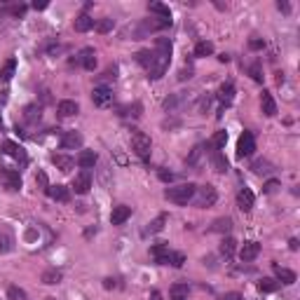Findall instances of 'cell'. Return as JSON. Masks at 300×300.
Instances as JSON below:
<instances>
[{
  "label": "cell",
  "mask_w": 300,
  "mask_h": 300,
  "mask_svg": "<svg viewBox=\"0 0 300 300\" xmlns=\"http://www.w3.org/2000/svg\"><path fill=\"white\" fill-rule=\"evenodd\" d=\"M251 78L256 80V82H263V75H260V68H258V63H256V66H251Z\"/></svg>",
  "instance_id": "cell-45"
},
{
  "label": "cell",
  "mask_w": 300,
  "mask_h": 300,
  "mask_svg": "<svg viewBox=\"0 0 300 300\" xmlns=\"http://www.w3.org/2000/svg\"><path fill=\"white\" fill-rule=\"evenodd\" d=\"M218 99H221V103H232V99H235V87H232V82H225V85H221V89H218Z\"/></svg>",
  "instance_id": "cell-24"
},
{
  "label": "cell",
  "mask_w": 300,
  "mask_h": 300,
  "mask_svg": "<svg viewBox=\"0 0 300 300\" xmlns=\"http://www.w3.org/2000/svg\"><path fill=\"white\" fill-rule=\"evenodd\" d=\"M235 247H237V242H235L232 237H225L223 239V244H221V253L225 258H232L235 256Z\"/></svg>",
  "instance_id": "cell-28"
},
{
  "label": "cell",
  "mask_w": 300,
  "mask_h": 300,
  "mask_svg": "<svg viewBox=\"0 0 300 300\" xmlns=\"http://www.w3.org/2000/svg\"><path fill=\"white\" fill-rule=\"evenodd\" d=\"M225 143H228V134H225V132H216L209 146H211L213 150H223V148H225Z\"/></svg>",
  "instance_id": "cell-29"
},
{
  "label": "cell",
  "mask_w": 300,
  "mask_h": 300,
  "mask_svg": "<svg viewBox=\"0 0 300 300\" xmlns=\"http://www.w3.org/2000/svg\"><path fill=\"white\" fill-rule=\"evenodd\" d=\"M47 300H56V298H47Z\"/></svg>",
  "instance_id": "cell-55"
},
{
  "label": "cell",
  "mask_w": 300,
  "mask_h": 300,
  "mask_svg": "<svg viewBox=\"0 0 300 300\" xmlns=\"http://www.w3.org/2000/svg\"><path fill=\"white\" fill-rule=\"evenodd\" d=\"M150 253H152V258H155V260H157L159 265H167L169 253H171V249H169L167 244H155V247L150 249Z\"/></svg>",
  "instance_id": "cell-20"
},
{
  "label": "cell",
  "mask_w": 300,
  "mask_h": 300,
  "mask_svg": "<svg viewBox=\"0 0 300 300\" xmlns=\"http://www.w3.org/2000/svg\"><path fill=\"white\" fill-rule=\"evenodd\" d=\"M223 300H244V298H242L239 293H225V298Z\"/></svg>",
  "instance_id": "cell-48"
},
{
  "label": "cell",
  "mask_w": 300,
  "mask_h": 300,
  "mask_svg": "<svg viewBox=\"0 0 300 300\" xmlns=\"http://www.w3.org/2000/svg\"><path fill=\"white\" fill-rule=\"evenodd\" d=\"M14 71H17V61H14V59H9V61L2 66V71H0V80H5V82H7V80H12Z\"/></svg>",
  "instance_id": "cell-30"
},
{
  "label": "cell",
  "mask_w": 300,
  "mask_h": 300,
  "mask_svg": "<svg viewBox=\"0 0 300 300\" xmlns=\"http://www.w3.org/2000/svg\"><path fill=\"white\" fill-rule=\"evenodd\" d=\"M277 7L282 9V12H291V5H289V2H282V0L277 2Z\"/></svg>",
  "instance_id": "cell-47"
},
{
  "label": "cell",
  "mask_w": 300,
  "mask_h": 300,
  "mask_svg": "<svg viewBox=\"0 0 300 300\" xmlns=\"http://www.w3.org/2000/svg\"><path fill=\"white\" fill-rule=\"evenodd\" d=\"M82 143H85V139H82V134H80V132H66L61 136V148L63 150L82 148Z\"/></svg>",
  "instance_id": "cell-10"
},
{
  "label": "cell",
  "mask_w": 300,
  "mask_h": 300,
  "mask_svg": "<svg viewBox=\"0 0 300 300\" xmlns=\"http://www.w3.org/2000/svg\"><path fill=\"white\" fill-rule=\"evenodd\" d=\"M218 200V193H216V188L213 186H200L195 188V195H193V202L195 206H200V209H206V206H213Z\"/></svg>",
  "instance_id": "cell-3"
},
{
  "label": "cell",
  "mask_w": 300,
  "mask_h": 300,
  "mask_svg": "<svg viewBox=\"0 0 300 300\" xmlns=\"http://www.w3.org/2000/svg\"><path fill=\"white\" fill-rule=\"evenodd\" d=\"M113 26H115L113 19H101V21L97 24V31L99 33H108V31H113Z\"/></svg>",
  "instance_id": "cell-39"
},
{
  "label": "cell",
  "mask_w": 300,
  "mask_h": 300,
  "mask_svg": "<svg viewBox=\"0 0 300 300\" xmlns=\"http://www.w3.org/2000/svg\"><path fill=\"white\" fill-rule=\"evenodd\" d=\"M152 300H159V293H157V291L152 293Z\"/></svg>",
  "instance_id": "cell-53"
},
{
  "label": "cell",
  "mask_w": 300,
  "mask_h": 300,
  "mask_svg": "<svg viewBox=\"0 0 300 300\" xmlns=\"http://www.w3.org/2000/svg\"><path fill=\"white\" fill-rule=\"evenodd\" d=\"M26 120H40V108H36V106H28L26 108Z\"/></svg>",
  "instance_id": "cell-41"
},
{
  "label": "cell",
  "mask_w": 300,
  "mask_h": 300,
  "mask_svg": "<svg viewBox=\"0 0 300 300\" xmlns=\"http://www.w3.org/2000/svg\"><path fill=\"white\" fill-rule=\"evenodd\" d=\"M169 300H188V284H174L169 291Z\"/></svg>",
  "instance_id": "cell-25"
},
{
  "label": "cell",
  "mask_w": 300,
  "mask_h": 300,
  "mask_svg": "<svg viewBox=\"0 0 300 300\" xmlns=\"http://www.w3.org/2000/svg\"><path fill=\"white\" fill-rule=\"evenodd\" d=\"M249 45H251V50H263V47H265L263 40H251Z\"/></svg>",
  "instance_id": "cell-46"
},
{
  "label": "cell",
  "mask_w": 300,
  "mask_h": 300,
  "mask_svg": "<svg viewBox=\"0 0 300 300\" xmlns=\"http://www.w3.org/2000/svg\"><path fill=\"white\" fill-rule=\"evenodd\" d=\"M258 253H260V244H258V242H247L244 247L239 249V258H242L244 263H251V260H256Z\"/></svg>",
  "instance_id": "cell-12"
},
{
  "label": "cell",
  "mask_w": 300,
  "mask_h": 300,
  "mask_svg": "<svg viewBox=\"0 0 300 300\" xmlns=\"http://www.w3.org/2000/svg\"><path fill=\"white\" fill-rule=\"evenodd\" d=\"M2 150H5V155H9V157H14L17 162H21V164H26V162H28L26 150L21 148L19 143H14V141H5V143H2Z\"/></svg>",
  "instance_id": "cell-6"
},
{
  "label": "cell",
  "mask_w": 300,
  "mask_h": 300,
  "mask_svg": "<svg viewBox=\"0 0 300 300\" xmlns=\"http://www.w3.org/2000/svg\"><path fill=\"white\" fill-rule=\"evenodd\" d=\"M159 178H162V181H171L174 174H171V171H159Z\"/></svg>",
  "instance_id": "cell-49"
},
{
  "label": "cell",
  "mask_w": 300,
  "mask_h": 300,
  "mask_svg": "<svg viewBox=\"0 0 300 300\" xmlns=\"http://www.w3.org/2000/svg\"><path fill=\"white\" fill-rule=\"evenodd\" d=\"M45 193L52 197L54 202H68L71 200V193H68V188L66 186H61V183H56V186H50Z\"/></svg>",
  "instance_id": "cell-14"
},
{
  "label": "cell",
  "mask_w": 300,
  "mask_h": 300,
  "mask_svg": "<svg viewBox=\"0 0 300 300\" xmlns=\"http://www.w3.org/2000/svg\"><path fill=\"white\" fill-rule=\"evenodd\" d=\"M253 171H256V174H267V171H272V169H270V162H265V159H258V162H253Z\"/></svg>",
  "instance_id": "cell-40"
},
{
  "label": "cell",
  "mask_w": 300,
  "mask_h": 300,
  "mask_svg": "<svg viewBox=\"0 0 300 300\" xmlns=\"http://www.w3.org/2000/svg\"><path fill=\"white\" fill-rule=\"evenodd\" d=\"M272 270L282 284H296V272L293 270H286V267H282V265H277V263L272 265Z\"/></svg>",
  "instance_id": "cell-21"
},
{
  "label": "cell",
  "mask_w": 300,
  "mask_h": 300,
  "mask_svg": "<svg viewBox=\"0 0 300 300\" xmlns=\"http://www.w3.org/2000/svg\"><path fill=\"white\" fill-rule=\"evenodd\" d=\"M164 223H167V216L162 213V216H157V218H155V221H152V223L148 225V232H150V235H155V232H159V230L164 228Z\"/></svg>",
  "instance_id": "cell-34"
},
{
  "label": "cell",
  "mask_w": 300,
  "mask_h": 300,
  "mask_svg": "<svg viewBox=\"0 0 300 300\" xmlns=\"http://www.w3.org/2000/svg\"><path fill=\"white\" fill-rule=\"evenodd\" d=\"M253 202H256V197H253V193L249 188H242L237 193V206L242 211H251L253 209Z\"/></svg>",
  "instance_id": "cell-13"
},
{
  "label": "cell",
  "mask_w": 300,
  "mask_h": 300,
  "mask_svg": "<svg viewBox=\"0 0 300 300\" xmlns=\"http://www.w3.org/2000/svg\"><path fill=\"white\" fill-rule=\"evenodd\" d=\"M73 28H75L78 33H87V31L94 28V19L89 17V14H80V17H75V21H73Z\"/></svg>",
  "instance_id": "cell-19"
},
{
  "label": "cell",
  "mask_w": 300,
  "mask_h": 300,
  "mask_svg": "<svg viewBox=\"0 0 300 300\" xmlns=\"http://www.w3.org/2000/svg\"><path fill=\"white\" fill-rule=\"evenodd\" d=\"M183 263H186V256H183V253H178V251H171V253H169L167 265H174V267H183Z\"/></svg>",
  "instance_id": "cell-36"
},
{
  "label": "cell",
  "mask_w": 300,
  "mask_h": 300,
  "mask_svg": "<svg viewBox=\"0 0 300 300\" xmlns=\"http://www.w3.org/2000/svg\"><path fill=\"white\" fill-rule=\"evenodd\" d=\"M33 7H36V9H45V7H47V2H33Z\"/></svg>",
  "instance_id": "cell-51"
},
{
  "label": "cell",
  "mask_w": 300,
  "mask_h": 300,
  "mask_svg": "<svg viewBox=\"0 0 300 300\" xmlns=\"http://www.w3.org/2000/svg\"><path fill=\"white\" fill-rule=\"evenodd\" d=\"M97 162H99V155L94 152V150H82V152L78 155V164L85 169V171H89V169L94 167Z\"/></svg>",
  "instance_id": "cell-16"
},
{
  "label": "cell",
  "mask_w": 300,
  "mask_h": 300,
  "mask_svg": "<svg viewBox=\"0 0 300 300\" xmlns=\"http://www.w3.org/2000/svg\"><path fill=\"white\" fill-rule=\"evenodd\" d=\"M52 162L56 164V169H59V171H63V174H68V171L73 169V164H75V162H73V157H68V155H61V152H54Z\"/></svg>",
  "instance_id": "cell-18"
},
{
  "label": "cell",
  "mask_w": 300,
  "mask_h": 300,
  "mask_svg": "<svg viewBox=\"0 0 300 300\" xmlns=\"http://www.w3.org/2000/svg\"><path fill=\"white\" fill-rule=\"evenodd\" d=\"M200 155H202V146H197V148L193 150V155L188 157V164H197V159H200Z\"/></svg>",
  "instance_id": "cell-43"
},
{
  "label": "cell",
  "mask_w": 300,
  "mask_h": 300,
  "mask_svg": "<svg viewBox=\"0 0 300 300\" xmlns=\"http://www.w3.org/2000/svg\"><path fill=\"white\" fill-rule=\"evenodd\" d=\"M92 101H94V106H106V103H110V101H113V89L106 87V85L94 87V92H92Z\"/></svg>",
  "instance_id": "cell-7"
},
{
  "label": "cell",
  "mask_w": 300,
  "mask_h": 300,
  "mask_svg": "<svg viewBox=\"0 0 300 300\" xmlns=\"http://www.w3.org/2000/svg\"><path fill=\"white\" fill-rule=\"evenodd\" d=\"M7 300H28V298H26V291H24V289H19V286H9Z\"/></svg>",
  "instance_id": "cell-35"
},
{
  "label": "cell",
  "mask_w": 300,
  "mask_h": 300,
  "mask_svg": "<svg viewBox=\"0 0 300 300\" xmlns=\"http://www.w3.org/2000/svg\"><path fill=\"white\" fill-rule=\"evenodd\" d=\"M2 178H5V183H7L9 190H21V176H19V171H14V169H5L2 171Z\"/></svg>",
  "instance_id": "cell-17"
},
{
  "label": "cell",
  "mask_w": 300,
  "mask_h": 300,
  "mask_svg": "<svg viewBox=\"0 0 300 300\" xmlns=\"http://www.w3.org/2000/svg\"><path fill=\"white\" fill-rule=\"evenodd\" d=\"M253 150H256V139H253V134L244 132L237 141V157H249V155H253Z\"/></svg>",
  "instance_id": "cell-5"
},
{
  "label": "cell",
  "mask_w": 300,
  "mask_h": 300,
  "mask_svg": "<svg viewBox=\"0 0 300 300\" xmlns=\"http://www.w3.org/2000/svg\"><path fill=\"white\" fill-rule=\"evenodd\" d=\"M78 110H80L78 103H75V101H68V99L56 106V113L61 115V117H73V115H78Z\"/></svg>",
  "instance_id": "cell-23"
},
{
  "label": "cell",
  "mask_w": 300,
  "mask_h": 300,
  "mask_svg": "<svg viewBox=\"0 0 300 300\" xmlns=\"http://www.w3.org/2000/svg\"><path fill=\"white\" fill-rule=\"evenodd\" d=\"M277 286H279V284L274 282V279H260V282H258V291L260 293H272V291H277Z\"/></svg>",
  "instance_id": "cell-33"
},
{
  "label": "cell",
  "mask_w": 300,
  "mask_h": 300,
  "mask_svg": "<svg viewBox=\"0 0 300 300\" xmlns=\"http://www.w3.org/2000/svg\"><path fill=\"white\" fill-rule=\"evenodd\" d=\"M148 9H150V12H155V14H159L162 19H167V21H171V9H169L167 5H162V2H150Z\"/></svg>",
  "instance_id": "cell-27"
},
{
  "label": "cell",
  "mask_w": 300,
  "mask_h": 300,
  "mask_svg": "<svg viewBox=\"0 0 300 300\" xmlns=\"http://www.w3.org/2000/svg\"><path fill=\"white\" fill-rule=\"evenodd\" d=\"M150 59H152V52L150 50H141V52L136 54V61L141 63V66H146V68L150 66Z\"/></svg>",
  "instance_id": "cell-38"
},
{
  "label": "cell",
  "mask_w": 300,
  "mask_h": 300,
  "mask_svg": "<svg viewBox=\"0 0 300 300\" xmlns=\"http://www.w3.org/2000/svg\"><path fill=\"white\" fill-rule=\"evenodd\" d=\"M230 228H232L230 218H218V221L213 223V232H230Z\"/></svg>",
  "instance_id": "cell-37"
},
{
  "label": "cell",
  "mask_w": 300,
  "mask_h": 300,
  "mask_svg": "<svg viewBox=\"0 0 300 300\" xmlns=\"http://www.w3.org/2000/svg\"><path fill=\"white\" fill-rule=\"evenodd\" d=\"M195 188L193 183H181V186H174V188H167V200L169 202H174V204H188V202H193V195H195Z\"/></svg>",
  "instance_id": "cell-2"
},
{
  "label": "cell",
  "mask_w": 300,
  "mask_h": 300,
  "mask_svg": "<svg viewBox=\"0 0 300 300\" xmlns=\"http://www.w3.org/2000/svg\"><path fill=\"white\" fill-rule=\"evenodd\" d=\"M89 188H92V174L82 169L78 176L73 178V190H75L78 195H87V193H89Z\"/></svg>",
  "instance_id": "cell-8"
},
{
  "label": "cell",
  "mask_w": 300,
  "mask_h": 300,
  "mask_svg": "<svg viewBox=\"0 0 300 300\" xmlns=\"http://www.w3.org/2000/svg\"><path fill=\"white\" fill-rule=\"evenodd\" d=\"M14 249V232L7 225H0V253H9Z\"/></svg>",
  "instance_id": "cell-11"
},
{
  "label": "cell",
  "mask_w": 300,
  "mask_h": 300,
  "mask_svg": "<svg viewBox=\"0 0 300 300\" xmlns=\"http://www.w3.org/2000/svg\"><path fill=\"white\" fill-rule=\"evenodd\" d=\"M132 150L139 155L141 159H150V150H152V143H150V136H146L143 132H134L132 134Z\"/></svg>",
  "instance_id": "cell-4"
},
{
  "label": "cell",
  "mask_w": 300,
  "mask_h": 300,
  "mask_svg": "<svg viewBox=\"0 0 300 300\" xmlns=\"http://www.w3.org/2000/svg\"><path fill=\"white\" fill-rule=\"evenodd\" d=\"M129 216H132V209L124 206V204H120V206H115L113 213H110V223H113V225H122V223L129 221Z\"/></svg>",
  "instance_id": "cell-15"
},
{
  "label": "cell",
  "mask_w": 300,
  "mask_h": 300,
  "mask_svg": "<svg viewBox=\"0 0 300 300\" xmlns=\"http://www.w3.org/2000/svg\"><path fill=\"white\" fill-rule=\"evenodd\" d=\"M103 286H106V289H113V286H117V284H115V279H106V284H103Z\"/></svg>",
  "instance_id": "cell-50"
},
{
  "label": "cell",
  "mask_w": 300,
  "mask_h": 300,
  "mask_svg": "<svg viewBox=\"0 0 300 300\" xmlns=\"http://www.w3.org/2000/svg\"><path fill=\"white\" fill-rule=\"evenodd\" d=\"M277 188H279V181H267V183H265V193L272 195Z\"/></svg>",
  "instance_id": "cell-44"
},
{
  "label": "cell",
  "mask_w": 300,
  "mask_h": 300,
  "mask_svg": "<svg viewBox=\"0 0 300 300\" xmlns=\"http://www.w3.org/2000/svg\"><path fill=\"white\" fill-rule=\"evenodd\" d=\"M40 279H43L45 284H50V286H52V284H59V282H61V272H59V270H45Z\"/></svg>",
  "instance_id": "cell-31"
},
{
  "label": "cell",
  "mask_w": 300,
  "mask_h": 300,
  "mask_svg": "<svg viewBox=\"0 0 300 300\" xmlns=\"http://www.w3.org/2000/svg\"><path fill=\"white\" fill-rule=\"evenodd\" d=\"M260 106H263V113L267 115V117L277 115V101L272 99L270 92H263V97H260Z\"/></svg>",
  "instance_id": "cell-22"
},
{
  "label": "cell",
  "mask_w": 300,
  "mask_h": 300,
  "mask_svg": "<svg viewBox=\"0 0 300 300\" xmlns=\"http://www.w3.org/2000/svg\"><path fill=\"white\" fill-rule=\"evenodd\" d=\"M75 61H78L85 71H94V68H97V52H94L92 47H85V50L78 54Z\"/></svg>",
  "instance_id": "cell-9"
},
{
  "label": "cell",
  "mask_w": 300,
  "mask_h": 300,
  "mask_svg": "<svg viewBox=\"0 0 300 300\" xmlns=\"http://www.w3.org/2000/svg\"><path fill=\"white\" fill-rule=\"evenodd\" d=\"M0 129H2V117H0Z\"/></svg>",
  "instance_id": "cell-54"
},
{
  "label": "cell",
  "mask_w": 300,
  "mask_h": 300,
  "mask_svg": "<svg viewBox=\"0 0 300 300\" xmlns=\"http://www.w3.org/2000/svg\"><path fill=\"white\" fill-rule=\"evenodd\" d=\"M213 167H216V171L218 174H225L228 171V159H225V155H223L221 150H213Z\"/></svg>",
  "instance_id": "cell-26"
},
{
  "label": "cell",
  "mask_w": 300,
  "mask_h": 300,
  "mask_svg": "<svg viewBox=\"0 0 300 300\" xmlns=\"http://www.w3.org/2000/svg\"><path fill=\"white\" fill-rule=\"evenodd\" d=\"M209 54H213V45L209 43V40L197 43V47H195V56H209Z\"/></svg>",
  "instance_id": "cell-32"
},
{
  "label": "cell",
  "mask_w": 300,
  "mask_h": 300,
  "mask_svg": "<svg viewBox=\"0 0 300 300\" xmlns=\"http://www.w3.org/2000/svg\"><path fill=\"white\" fill-rule=\"evenodd\" d=\"M169 63H171V40L169 38H157V45L152 50V59L148 66V78L159 80L167 73Z\"/></svg>",
  "instance_id": "cell-1"
},
{
  "label": "cell",
  "mask_w": 300,
  "mask_h": 300,
  "mask_svg": "<svg viewBox=\"0 0 300 300\" xmlns=\"http://www.w3.org/2000/svg\"><path fill=\"white\" fill-rule=\"evenodd\" d=\"M289 247H291L293 251H296V249H298V239H291V242H289Z\"/></svg>",
  "instance_id": "cell-52"
},
{
  "label": "cell",
  "mask_w": 300,
  "mask_h": 300,
  "mask_svg": "<svg viewBox=\"0 0 300 300\" xmlns=\"http://www.w3.org/2000/svg\"><path fill=\"white\" fill-rule=\"evenodd\" d=\"M36 183H38L40 188H43V190H47V188H50V183H47V174H45V171H38Z\"/></svg>",
  "instance_id": "cell-42"
}]
</instances>
